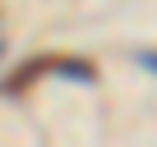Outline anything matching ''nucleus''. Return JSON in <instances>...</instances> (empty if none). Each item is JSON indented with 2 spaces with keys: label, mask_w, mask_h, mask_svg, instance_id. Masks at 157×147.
<instances>
[{
  "label": "nucleus",
  "mask_w": 157,
  "mask_h": 147,
  "mask_svg": "<svg viewBox=\"0 0 157 147\" xmlns=\"http://www.w3.org/2000/svg\"><path fill=\"white\" fill-rule=\"evenodd\" d=\"M143 64H148V69H157V55H143Z\"/></svg>",
  "instance_id": "f257e3e1"
}]
</instances>
